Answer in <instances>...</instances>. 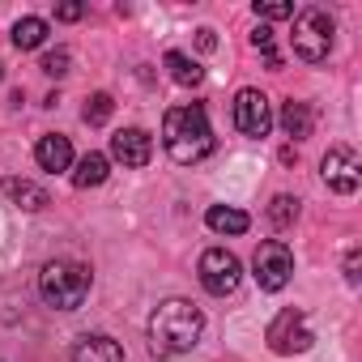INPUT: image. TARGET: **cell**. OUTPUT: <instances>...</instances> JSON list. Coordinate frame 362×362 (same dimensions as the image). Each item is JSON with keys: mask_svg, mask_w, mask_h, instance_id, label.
I'll list each match as a JSON object with an SVG mask.
<instances>
[{"mask_svg": "<svg viewBox=\"0 0 362 362\" xmlns=\"http://www.w3.org/2000/svg\"><path fill=\"white\" fill-rule=\"evenodd\" d=\"M197 43H201V52H214V47H218L214 30H197Z\"/></svg>", "mask_w": 362, "mask_h": 362, "instance_id": "obj_26", "label": "cell"}, {"mask_svg": "<svg viewBox=\"0 0 362 362\" xmlns=\"http://www.w3.org/2000/svg\"><path fill=\"white\" fill-rule=\"evenodd\" d=\"M69 64H73V56H69L64 47H56V52H47V56L39 60V69H43L47 77H56V81H60V77H69Z\"/></svg>", "mask_w": 362, "mask_h": 362, "instance_id": "obj_22", "label": "cell"}, {"mask_svg": "<svg viewBox=\"0 0 362 362\" xmlns=\"http://www.w3.org/2000/svg\"><path fill=\"white\" fill-rule=\"evenodd\" d=\"M320 170H324V184H328L337 197H354L358 184H362V162H358L354 145H332V149L324 153Z\"/></svg>", "mask_w": 362, "mask_h": 362, "instance_id": "obj_8", "label": "cell"}, {"mask_svg": "<svg viewBox=\"0 0 362 362\" xmlns=\"http://www.w3.org/2000/svg\"><path fill=\"white\" fill-rule=\"evenodd\" d=\"M5 192H9V201H13L18 209H26V214H39V209L52 205V197H47L39 184H30V179H5Z\"/></svg>", "mask_w": 362, "mask_h": 362, "instance_id": "obj_13", "label": "cell"}, {"mask_svg": "<svg viewBox=\"0 0 362 362\" xmlns=\"http://www.w3.org/2000/svg\"><path fill=\"white\" fill-rule=\"evenodd\" d=\"M252 277H256V286H260V290H269V294L286 290V286H290V277H294V252H290L281 239L260 243V247H256V256H252Z\"/></svg>", "mask_w": 362, "mask_h": 362, "instance_id": "obj_5", "label": "cell"}, {"mask_svg": "<svg viewBox=\"0 0 362 362\" xmlns=\"http://www.w3.org/2000/svg\"><path fill=\"white\" fill-rule=\"evenodd\" d=\"M256 18L281 22V18H294V5H290V0H256Z\"/></svg>", "mask_w": 362, "mask_h": 362, "instance_id": "obj_23", "label": "cell"}, {"mask_svg": "<svg viewBox=\"0 0 362 362\" xmlns=\"http://www.w3.org/2000/svg\"><path fill=\"white\" fill-rule=\"evenodd\" d=\"M81 13H86V9H81V5H77V0H64V5H60V9H56V18H60V22H77V18H81Z\"/></svg>", "mask_w": 362, "mask_h": 362, "instance_id": "obj_25", "label": "cell"}, {"mask_svg": "<svg viewBox=\"0 0 362 362\" xmlns=\"http://www.w3.org/2000/svg\"><path fill=\"white\" fill-rule=\"evenodd\" d=\"M0 81H5V64H0Z\"/></svg>", "mask_w": 362, "mask_h": 362, "instance_id": "obj_27", "label": "cell"}, {"mask_svg": "<svg viewBox=\"0 0 362 362\" xmlns=\"http://www.w3.org/2000/svg\"><path fill=\"white\" fill-rule=\"evenodd\" d=\"M43 39H47V22H43V18H22V22L13 26V47H18V52L43 47Z\"/></svg>", "mask_w": 362, "mask_h": 362, "instance_id": "obj_18", "label": "cell"}, {"mask_svg": "<svg viewBox=\"0 0 362 362\" xmlns=\"http://www.w3.org/2000/svg\"><path fill=\"white\" fill-rule=\"evenodd\" d=\"M111 158L124 162V166H149L153 158V136L145 128H119L111 136Z\"/></svg>", "mask_w": 362, "mask_h": 362, "instance_id": "obj_10", "label": "cell"}, {"mask_svg": "<svg viewBox=\"0 0 362 362\" xmlns=\"http://www.w3.org/2000/svg\"><path fill=\"white\" fill-rule=\"evenodd\" d=\"M332 35H337V22L324 9H303L294 18V56L307 64H324L332 52Z\"/></svg>", "mask_w": 362, "mask_h": 362, "instance_id": "obj_4", "label": "cell"}, {"mask_svg": "<svg viewBox=\"0 0 362 362\" xmlns=\"http://www.w3.org/2000/svg\"><path fill=\"white\" fill-rule=\"evenodd\" d=\"M311 124H315V119H311V107H307V103H294V98H290V103L281 107V128H286L290 141H307V136H311Z\"/></svg>", "mask_w": 362, "mask_h": 362, "instance_id": "obj_16", "label": "cell"}, {"mask_svg": "<svg viewBox=\"0 0 362 362\" xmlns=\"http://www.w3.org/2000/svg\"><path fill=\"white\" fill-rule=\"evenodd\" d=\"M162 145L179 166H197L201 158L214 153V128L201 103L192 107H170L162 119Z\"/></svg>", "mask_w": 362, "mask_h": 362, "instance_id": "obj_2", "label": "cell"}, {"mask_svg": "<svg viewBox=\"0 0 362 362\" xmlns=\"http://www.w3.org/2000/svg\"><path fill=\"white\" fill-rule=\"evenodd\" d=\"M269 222H273V226H294V222H298V197H273Z\"/></svg>", "mask_w": 362, "mask_h": 362, "instance_id": "obj_20", "label": "cell"}, {"mask_svg": "<svg viewBox=\"0 0 362 362\" xmlns=\"http://www.w3.org/2000/svg\"><path fill=\"white\" fill-rule=\"evenodd\" d=\"M107 175H111L107 153H86V158L77 162V170H73V184H77V188H98V184H107Z\"/></svg>", "mask_w": 362, "mask_h": 362, "instance_id": "obj_15", "label": "cell"}, {"mask_svg": "<svg viewBox=\"0 0 362 362\" xmlns=\"http://www.w3.org/2000/svg\"><path fill=\"white\" fill-rule=\"evenodd\" d=\"M205 226L218 230V235H243V230L252 226V218H247L243 209H230V205H209Z\"/></svg>", "mask_w": 362, "mask_h": 362, "instance_id": "obj_14", "label": "cell"}, {"mask_svg": "<svg viewBox=\"0 0 362 362\" xmlns=\"http://www.w3.org/2000/svg\"><path fill=\"white\" fill-rule=\"evenodd\" d=\"M269 349L273 354H307L311 349V328H307V315L298 311V307H286V311H277L273 315V324H269Z\"/></svg>", "mask_w": 362, "mask_h": 362, "instance_id": "obj_7", "label": "cell"}, {"mask_svg": "<svg viewBox=\"0 0 362 362\" xmlns=\"http://www.w3.org/2000/svg\"><path fill=\"white\" fill-rule=\"evenodd\" d=\"M73 362H124V345L107 332H86L73 341Z\"/></svg>", "mask_w": 362, "mask_h": 362, "instance_id": "obj_11", "label": "cell"}, {"mask_svg": "<svg viewBox=\"0 0 362 362\" xmlns=\"http://www.w3.org/2000/svg\"><path fill=\"white\" fill-rule=\"evenodd\" d=\"M111 111H115V98H111V94H90V103L81 107V119H86L90 128H98V124L111 119Z\"/></svg>", "mask_w": 362, "mask_h": 362, "instance_id": "obj_19", "label": "cell"}, {"mask_svg": "<svg viewBox=\"0 0 362 362\" xmlns=\"http://www.w3.org/2000/svg\"><path fill=\"white\" fill-rule=\"evenodd\" d=\"M35 162H39L43 170H52V175L69 170V166H73V141H69V136H60V132L39 136V145H35Z\"/></svg>", "mask_w": 362, "mask_h": 362, "instance_id": "obj_12", "label": "cell"}, {"mask_svg": "<svg viewBox=\"0 0 362 362\" xmlns=\"http://www.w3.org/2000/svg\"><path fill=\"white\" fill-rule=\"evenodd\" d=\"M39 294L56 311H77L90 298V269L77 260H47L39 273Z\"/></svg>", "mask_w": 362, "mask_h": 362, "instance_id": "obj_3", "label": "cell"}, {"mask_svg": "<svg viewBox=\"0 0 362 362\" xmlns=\"http://www.w3.org/2000/svg\"><path fill=\"white\" fill-rule=\"evenodd\" d=\"M252 47L269 60V69H281V56H277V47H273V30H269V26H256V30H252Z\"/></svg>", "mask_w": 362, "mask_h": 362, "instance_id": "obj_21", "label": "cell"}, {"mask_svg": "<svg viewBox=\"0 0 362 362\" xmlns=\"http://www.w3.org/2000/svg\"><path fill=\"white\" fill-rule=\"evenodd\" d=\"M239 281H243V264H239L235 252H226V247H209V252L201 256V286H205L214 298L235 294Z\"/></svg>", "mask_w": 362, "mask_h": 362, "instance_id": "obj_6", "label": "cell"}, {"mask_svg": "<svg viewBox=\"0 0 362 362\" xmlns=\"http://www.w3.org/2000/svg\"><path fill=\"white\" fill-rule=\"evenodd\" d=\"M358 269H362V252L349 247V252H345V281H349V286H358V277H362Z\"/></svg>", "mask_w": 362, "mask_h": 362, "instance_id": "obj_24", "label": "cell"}, {"mask_svg": "<svg viewBox=\"0 0 362 362\" xmlns=\"http://www.w3.org/2000/svg\"><path fill=\"white\" fill-rule=\"evenodd\" d=\"M162 64L170 69V77H175L179 86H201V81H205V69H201L192 56H184V52H166Z\"/></svg>", "mask_w": 362, "mask_h": 362, "instance_id": "obj_17", "label": "cell"}, {"mask_svg": "<svg viewBox=\"0 0 362 362\" xmlns=\"http://www.w3.org/2000/svg\"><path fill=\"white\" fill-rule=\"evenodd\" d=\"M235 128L243 132V136H269V128H273V107H269V98L260 94V90H239V98H235Z\"/></svg>", "mask_w": 362, "mask_h": 362, "instance_id": "obj_9", "label": "cell"}, {"mask_svg": "<svg viewBox=\"0 0 362 362\" xmlns=\"http://www.w3.org/2000/svg\"><path fill=\"white\" fill-rule=\"evenodd\" d=\"M201 332H205L201 307H192L188 298H166L149 315V354L153 358H179V354L197 349Z\"/></svg>", "mask_w": 362, "mask_h": 362, "instance_id": "obj_1", "label": "cell"}]
</instances>
